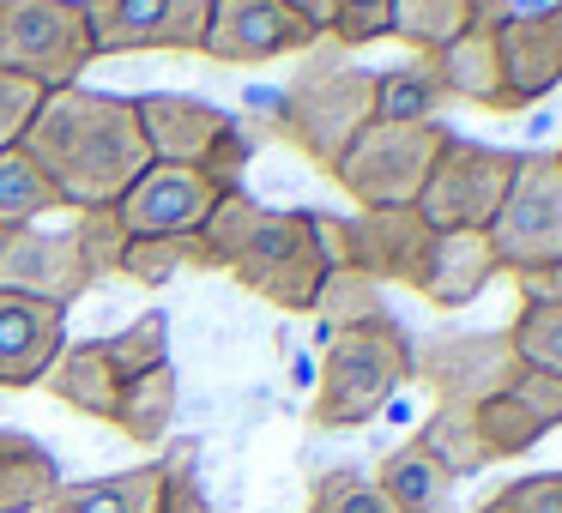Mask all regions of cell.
Instances as JSON below:
<instances>
[{"instance_id": "cell-6", "label": "cell", "mask_w": 562, "mask_h": 513, "mask_svg": "<svg viewBox=\"0 0 562 513\" xmlns=\"http://www.w3.org/2000/svg\"><path fill=\"white\" fill-rule=\"evenodd\" d=\"M224 272H231L248 296H260V303L284 308V315H308L321 278H327V254H321V242H315V218H308V212L260 206V218L248 224L243 248H236V260Z\"/></svg>"}, {"instance_id": "cell-27", "label": "cell", "mask_w": 562, "mask_h": 513, "mask_svg": "<svg viewBox=\"0 0 562 513\" xmlns=\"http://www.w3.org/2000/svg\"><path fill=\"white\" fill-rule=\"evenodd\" d=\"M49 212H61V200H55L49 175L31 163V151L25 146L0 151V230H31Z\"/></svg>"}, {"instance_id": "cell-16", "label": "cell", "mask_w": 562, "mask_h": 513, "mask_svg": "<svg viewBox=\"0 0 562 513\" xmlns=\"http://www.w3.org/2000/svg\"><path fill=\"white\" fill-rule=\"evenodd\" d=\"M345 236H351V266L363 272V278L405 284V290L417 284V272H424V260H429V242H436V230L417 218V206L357 212V218H345Z\"/></svg>"}, {"instance_id": "cell-4", "label": "cell", "mask_w": 562, "mask_h": 513, "mask_svg": "<svg viewBox=\"0 0 562 513\" xmlns=\"http://www.w3.org/2000/svg\"><path fill=\"white\" fill-rule=\"evenodd\" d=\"M134 115L151 163H182V170H200L212 187H243L255 139L218 103L182 98V91H146V98H134Z\"/></svg>"}, {"instance_id": "cell-15", "label": "cell", "mask_w": 562, "mask_h": 513, "mask_svg": "<svg viewBox=\"0 0 562 513\" xmlns=\"http://www.w3.org/2000/svg\"><path fill=\"white\" fill-rule=\"evenodd\" d=\"M502 49V91H508V115L544 103L562 86V0L550 7H520L508 25L496 31Z\"/></svg>"}, {"instance_id": "cell-3", "label": "cell", "mask_w": 562, "mask_h": 513, "mask_svg": "<svg viewBox=\"0 0 562 513\" xmlns=\"http://www.w3.org/2000/svg\"><path fill=\"white\" fill-rule=\"evenodd\" d=\"M272 127L303 151L315 170H339V158L357 146L369 122H375V73L369 67H345L333 55H308V67L284 91H272Z\"/></svg>"}, {"instance_id": "cell-23", "label": "cell", "mask_w": 562, "mask_h": 513, "mask_svg": "<svg viewBox=\"0 0 562 513\" xmlns=\"http://www.w3.org/2000/svg\"><path fill=\"white\" fill-rule=\"evenodd\" d=\"M61 465L43 441L0 429V513H43V501L61 489Z\"/></svg>"}, {"instance_id": "cell-24", "label": "cell", "mask_w": 562, "mask_h": 513, "mask_svg": "<svg viewBox=\"0 0 562 513\" xmlns=\"http://www.w3.org/2000/svg\"><path fill=\"white\" fill-rule=\"evenodd\" d=\"M375 489L400 513H453V489L460 483H453L417 441H405V447H393L387 459L375 465Z\"/></svg>"}, {"instance_id": "cell-7", "label": "cell", "mask_w": 562, "mask_h": 513, "mask_svg": "<svg viewBox=\"0 0 562 513\" xmlns=\"http://www.w3.org/2000/svg\"><path fill=\"white\" fill-rule=\"evenodd\" d=\"M441 122H369L357 134V146L339 158L333 182L357 200V212H381V206H417L429 170H436L441 146H448Z\"/></svg>"}, {"instance_id": "cell-2", "label": "cell", "mask_w": 562, "mask_h": 513, "mask_svg": "<svg viewBox=\"0 0 562 513\" xmlns=\"http://www.w3.org/2000/svg\"><path fill=\"white\" fill-rule=\"evenodd\" d=\"M417 368V339L393 315L363 320V327L327 332L321 344V375H315V429H357L393 404V392L412 387Z\"/></svg>"}, {"instance_id": "cell-29", "label": "cell", "mask_w": 562, "mask_h": 513, "mask_svg": "<svg viewBox=\"0 0 562 513\" xmlns=\"http://www.w3.org/2000/svg\"><path fill=\"white\" fill-rule=\"evenodd\" d=\"M260 218V200L243 194V187H231V194H218V206L206 212V224L194 230V266L206 272H224L236 260V248H243L248 224Z\"/></svg>"}, {"instance_id": "cell-41", "label": "cell", "mask_w": 562, "mask_h": 513, "mask_svg": "<svg viewBox=\"0 0 562 513\" xmlns=\"http://www.w3.org/2000/svg\"><path fill=\"white\" fill-rule=\"evenodd\" d=\"M508 392H514V399H520L544 429H562V380H557V375H532V368H520Z\"/></svg>"}, {"instance_id": "cell-25", "label": "cell", "mask_w": 562, "mask_h": 513, "mask_svg": "<svg viewBox=\"0 0 562 513\" xmlns=\"http://www.w3.org/2000/svg\"><path fill=\"white\" fill-rule=\"evenodd\" d=\"M417 447L429 453V459L441 465V471L460 483V477H477V471H490V447H484V435H477V417H472V404H436V411L424 417V429H417Z\"/></svg>"}, {"instance_id": "cell-17", "label": "cell", "mask_w": 562, "mask_h": 513, "mask_svg": "<svg viewBox=\"0 0 562 513\" xmlns=\"http://www.w3.org/2000/svg\"><path fill=\"white\" fill-rule=\"evenodd\" d=\"M67 344V315L31 296H7L0 290V387H43L49 363Z\"/></svg>"}, {"instance_id": "cell-46", "label": "cell", "mask_w": 562, "mask_h": 513, "mask_svg": "<svg viewBox=\"0 0 562 513\" xmlns=\"http://www.w3.org/2000/svg\"><path fill=\"white\" fill-rule=\"evenodd\" d=\"M0 236H7V230H0Z\"/></svg>"}, {"instance_id": "cell-30", "label": "cell", "mask_w": 562, "mask_h": 513, "mask_svg": "<svg viewBox=\"0 0 562 513\" xmlns=\"http://www.w3.org/2000/svg\"><path fill=\"white\" fill-rule=\"evenodd\" d=\"M472 417H477V435H484L490 459H526V453H532L538 441L550 435V429L538 423V417L526 411L514 392H496V399L472 404Z\"/></svg>"}, {"instance_id": "cell-18", "label": "cell", "mask_w": 562, "mask_h": 513, "mask_svg": "<svg viewBox=\"0 0 562 513\" xmlns=\"http://www.w3.org/2000/svg\"><path fill=\"white\" fill-rule=\"evenodd\" d=\"M496 278H502V260H496V248H490V236L484 230H448V236L429 242V260H424L412 290L424 296L429 308H448L453 315V308L477 303Z\"/></svg>"}, {"instance_id": "cell-19", "label": "cell", "mask_w": 562, "mask_h": 513, "mask_svg": "<svg viewBox=\"0 0 562 513\" xmlns=\"http://www.w3.org/2000/svg\"><path fill=\"white\" fill-rule=\"evenodd\" d=\"M520 13V0H393V31L405 49L436 55L465 31H502Z\"/></svg>"}, {"instance_id": "cell-13", "label": "cell", "mask_w": 562, "mask_h": 513, "mask_svg": "<svg viewBox=\"0 0 562 513\" xmlns=\"http://www.w3.org/2000/svg\"><path fill=\"white\" fill-rule=\"evenodd\" d=\"M91 284L98 278H91L74 230H43V224H31V230L0 236V290L7 296H31V303H49L67 315Z\"/></svg>"}, {"instance_id": "cell-38", "label": "cell", "mask_w": 562, "mask_h": 513, "mask_svg": "<svg viewBox=\"0 0 562 513\" xmlns=\"http://www.w3.org/2000/svg\"><path fill=\"white\" fill-rule=\"evenodd\" d=\"M393 31V0H339V19H333V49H369Z\"/></svg>"}, {"instance_id": "cell-12", "label": "cell", "mask_w": 562, "mask_h": 513, "mask_svg": "<svg viewBox=\"0 0 562 513\" xmlns=\"http://www.w3.org/2000/svg\"><path fill=\"white\" fill-rule=\"evenodd\" d=\"M86 7L91 43L103 55H200L206 31V0H79Z\"/></svg>"}, {"instance_id": "cell-40", "label": "cell", "mask_w": 562, "mask_h": 513, "mask_svg": "<svg viewBox=\"0 0 562 513\" xmlns=\"http://www.w3.org/2000/svg\"><path fill=\"white\" fill-rule=\"evenodd\" d=\"M496 501L508 513H562V471H532L520 483H508Z\"/></svg>"}, {"instance_id": "cell-33", "label": "cell", "mask_w": 562, "mask_h": 513, "mask_svg": "<svg viewBox=\"0 0 562 513\" xmlns=\"http://www.w3.org/2000/svg\"><path fill=\"white\" fill-rule=\"evenodd\" d=\"M188 266H194V236H127L122 260H115V272L146 290H164Z\"/></svg>"}, {"instance_id": "cell-21", "label": "cell", "mask_w": 562, "mask_h": 513, "mask_svg": "<svg viewBox=\"0 0 562 513\" xmlns=\"http://www.w3.org/2000/svg\"><path fill=\"white\" fill-rule=\"evenodd\" d=\"M43 387L55 392V399L67 404V411L79 417H98V423H110L115 411V392H122V375L110 368V356H103L98 339L86 344H61V356L49 363V375H43Z\"/></svg>"}, {"instance_id": "cell-44", "label": "cell", "mask_w": 562, "mask_h": 513, "mask_svg": "<svg viewBox=\"0 0 562 513\" xmlns=\"http://www.w3.org/2000/svg\"><path fill=\"white\" fill-rule=\"evenodd\" d=\"M477 513H508V508H502V501H496V495H490V501H484V508H477Z\"/></svg>"}, {"instance_id": "cell-10", "label": "cell", "mask_w": 562, "mask_h": 513, "mask_svg": "<svg viewBox=\"0 0 562 513\" xmlns=\"http://www.w3.org/2000/svg\"><path fill=\"white\" fill-rule=\"evenodd\" d=\"M327 37L303 25L284 0H206L200 55L218 67H260L279 55H315Z\"/></svg>"}, {"instance_id": "cell-31", "label": "cell", "mask_w": 562, "mask_h": 513, "mask_svg": "<svg viewBox=\"0 0 562 513\" xmlns=\"http://www.w3.org/2000/svg\"><path fill=\"white\" fill-rule=\"evenodd\" d=\"M441 91H436V79H429V67L424 61H412V67H387V73H375V122H436V110H441Z\"/></svg>"}, {"instance_id": "cell-36", "label": "cell", "mask_w": 562, "mask_h": 513, "mask_svg": "<svg viewBox=\"0 0 562 513\" xmlns=\"http://www.w3.org/2000/svg\"><path fill=\"white\" fill-rule=\"evenodd\" d=\"M194 459H200L194 441H170V447H164V459H158V471H164L158 513H212L206 489H200V477H194Z\"/></svg>"}, {"instance_id": "cell-8", "label": "cell", "mask_w": 562, "mask_h": 513, "mask_svg": "<svg viewBox=\"0 0 562 513\" xmlns=\"http://www.w3.org/2000/svg\"><path fill=\"white\" fill-rule=\"evenodd\" d=\"M514 170H520V151L508 146H477V139L453 134L441 146L436 170H429L424 194H417V218L436 236L448 230H490L514 187Z\"/></svg>"}, {"instance_id": "cell-45", "label": "cell", "mask_w": 562, "mask_h": 513, "mask_svg": "<svg viewBox=\"0 0 562 513\" xmlns=\"http://www.w3.org/2000/svg\"><path fill=\"white\" fill-rule=\"evenodd\" d=\"M557 163H562V151H557Z\"/></svg>"}, {"instance_id": "cell-14", "label": "cell", "mask_w": 562, "mask_h": 513, "mask_svg": "<svg viewBox=\"0 0 562 513\" xmlns=\"http://www.w3.org/2000/svg\"><path fill=\"white\" fill-rule=\"evenodd\" d=\"M218 194H231V187H212L200 170L146 163V175L115 200V218H122L127 236H194L206 224V212L218 206Z\"/></svg>"}, {"instance_id": "cell-11", "label": "cell", "mask_w": 562, "mask_h": 513, "mask_svg": "<svg viewBox=\"0 0 562 513\" xmlns=\"http://www.w3.org/2000/svg\"><path fill=\"white\" fill-rule=\"evenodd\" d=\"M520 356H514L508 332H441V339L417 344L412 380L436 392V404H484L514 387Z\"/></svg>"}, {"instance_id": "cell-34", "label": "cell", "mask_w": 562, "mask_h": 513, "mask_svg": "<svg viewBox=\"0 0 562 513\" xmlns=\"http://www.w3.org/2000/svg\"><path fill=\"white\" fill-rule=\"evenodd\" d=\"M508 344L520 356V368L562 380V308H520L508 327Z\"/></svg>"}, {"instance_id": "cell-32", "label": "cell", "mask_w": 562, "mask_h": 513, "mask_svg": "<svg viewBox=\"0 0 562 513\" xmlns=\"http://www.w3.org/2000/svg\"><path fill=\"white\" fill-rule=\"evenodd\" d=\"M98 344H103V356H110V368L122 380L146 375V368H164L170 363V315H164V308H146V315L127 320L115 339H98Z\"/></svg>"}, {"instance_id": "cell-26", "label": "cell", "mask_w": 562, "mask_h": 513, "mask_svg": "<svg viewBox=\"0 0 562 513\" xmlns=\"http://www.w3.org/2000/svg\"><path fill=\"white\" fill-rule=\"evenodd\" d=\"M170 417H176V368L164 363V368H146V375L122 380L110 423L122 429L127 441H139V447H158V441L170 435Z\"/></svg>"}, {"instance_id": "cell-9", "label": "cell", "mask_w": 562, "mask_h": 513, "mask_svg": "<svg viewBox=\"0 0 562 513\" xmlns=\"http://www.w3.org/2000/svg\"><path fill=\"white\" fill-rule=\"evenodd\" d=\"M484 236L508 278L514 272H532V266H557L562 260V163H557V151H520L514 187Z\"/></svg>"}, {"instance_id": "cell-22", "label": "cell", "mask_w": 562, "mask_h": 513, "mask_svg": "<svg viewBox=\"0 0 562 513\" xmlns=\"http://www.w3.org/2000/svg\"><path fill=\"white\" fill-rule=\"evenodd\" d=\"M158 495H164V471L151 459V465H127L115 477L61 483L43 501V513H158Z\"/></svg>"}, {"instance_id": "cell-1", "label": "cell", "mask_w": 562, "mask_h": 513, "mask_svg": "<svg viewBox=\"0 0 562 513\" xmlns=\"http://www.w3.org/2000/svg\"><path fill=\"white\" fill-rule=\"evenodd\" d=\"M25 151L43 175H49L61 212H103L146 175L151 151L139 134L134 98L115 91H86L67 86L49 91L25 134Z\"/></svg>"}, {"instance_id": "cell-20", "label": "cell", "mask_w": 562, "mask_h": 513, "mask_svg": "<svg viewBox=\"0 0 562 513\" xmlns=\"http://www.w3.org/2000/svg\"><path fill=\"white\" fill-rule=\"evenodd\" d=\"M429 79L448 103H477V110H496L508 115V91H502V49H496V31H465L453 37L448 49L424 55Z\"/></svg>"}, {"instance_id": "cell-35", "label": "cell", "mask_w": 562, "mask_h": 513, "mask_svg": "<svg viewBox=\"0 0 562 513\" xmlns=\"http://www.w3.org/2000/svg\"><path fill=\"white\" fill-rule=\"evenodd\" d=\"M303 513H400V508L375 489V477H363V471H321L315 489H308Z\"/></svg>"}, {"instance_id": "cell-5", "label": "cell", "mask_w": 562, "mask_h": 513, "mask_svg": "<svg viewBox=\"0 0 562 513\" xmlns=\"http://www.w3.org/2000/svg\"><path fill=\"white\" fill-rule=\"evenodd\" d=\"M98 61L79 0H0V73L37 91H67Z\"/></svg>"}, {"instance_id": "cell-43", "label": "cell", "mask_w": 562, "mask_h": 513, "mask_svg": "<svg viewBox=\"0 0 562 513\" xmlns=\"http://www.w3.org/2000/svg\"><path fill=\"white\" fill-rule=\"evenodd\" d=\"M296 19H303L315 37H333V19H339V0H284Z\"/></svg>"}, {"instance_id": "cell-42", "label": "cell", "mask_w": 562, "mask_h": 513, "mask_svg": "<svg viewBox=\"0 0 562 513\" xmlns=\"http://www.w3.org/2000/svg\"><path fill=\"white\" fill-rule=\"evenodd\" d=\"M514 284H520V308H562V260L557 266L514 272Z\"/></svg>"}, {"instance_id": "cell-37", "label": "cell", "mask_w": 562, "mask_h": 513, "mask_svg": "<svg viewBox=\"0 0 562 513\" xmlns=\"http://www.w3.org/2000/svg\"><path fill=\"white\" fill-rule=\"evenodd\" d=\"M74 242H79V254H86L91 278H110L115 260H122V248H127V230H122V218H115V206H103V212H79Z\"/></svg>"}, {"instance_id": "cell-39", "label": "cell", "mask_w": 562, "mask_h": 513, "mask_svg": "<svg viewBox=\"0 0 562 513\" xmlns=\"http://www.w3.org/2000/svg\"><path fill=\"white\" fill-rule=\"evenodd\" d=\"M43 98H49V91L25 86V79H13V73H0V151L25 146V134H31V122H37Z\"/></svg>"}, {"instance_id": "cell-28", "label": "cell", "mask_w": 562, "mask_h": 513, "mask_svg": "<svg viewBox=\"0 0 562 513\" xmlns=\"http://www.w3.org/2000/svg\"><path fill=\"white\" fill-rule=\"evenodd\" d=\"M308 315H315L327 332H345V327H363V320H381V315H387V303H381V284L375 278H363L357 266H339V272L321 278L315 308H308Z\"/></svg>"}]
</instances>
